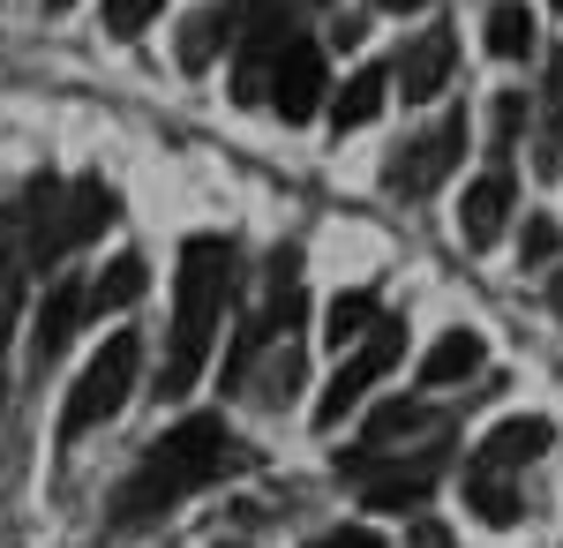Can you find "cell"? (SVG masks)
<instances>
[{
	"mask_svg": "<svg viewBox=\"0 0 563 548\" xmlns=\"http://www.w3.org/2000/svg\"><path fill=\"white\" fill-rule=\"evenodd\" d=\"M76 324H84V294L60 278L53 294L38 300V324H31V376H45L60 353H68V338H76Z\"/></svg>",
	"mask_w": 563,
	"mask_h": 548,
	"instance_id": "ba28073f",
	"label": "cell"
},
{
	"mask_svg": "<svg viewBox=\"0 0 563 548\" xmlns=\"http://www.w3.org/2000/svg\"><path fill=\"white\" fill-rule=\"evenodd\" d=\"M135 361H143V338L135 331H113L98 353H90V369L76 376L68 391V406H60V443H84L90 428H106L121 406H129L135 391Z\"/></svg>",
	"mask_w": 563,
	"mask_h": 548,
	"instance_id": "3957f363",
	"label": "cell"
},
{
	"mask_svg": "<svg viewBox=\"0 0 563 548\" xmlns=\"http://www.w3.org/2000/svg\"><path fill=\"white\" fill-rule=\"evenodd\" d=\"M511 204H519V188H511V166L496 158V166H488L474 188H466V211H459V233H466V249H496V233H504Z\"/></svg>",
	"mask_w": 563,
	"mask_h": 548,
	"instance_id": "52a82bcc",
	"label": "cell"
},
{
	"mask_svg": "<svg viewBox=\"0 0 563 548\" xmlns=\"http://www.w3.org/2000/svg\"><path fill=\"white\" fill-rule=\"evenodd\" d=\"M459 158H466V113H443L429 135H413L406 151H390V158H384V188H390V196H406V204H421V196H435V188L451 180Z\"/></svg>",
	"mask_w": 563,
	"mask_h": 548,
	"instance_id": "277c9868",
	"label": "cell"
},
{
	"mask_svg": "<svg viewBox=\"0 0 563 548\" xmlns=\"http://www.w3.org/2000/svg\"><path fill=\"white\" fill-rule=\"evenodd\" d=\"M466 511H481V526H519V481L496 473V465L466 459Z\"/></svg>",
	"mask_w": 563,
	"mask_h": 548,
	"instance_id": "9a60e30c",
	"label": "cell"
},
{
	"mask_svg": "<svg viewBox=\"0 0 563 548\" xmlns=\"http://www.w3.org/2000/svg\"><path fill=\"white\" fill-rule=\"evenodd\" d=\"M488 53H496V61H526V53H533V15H526L519 0H504V8L488 15Z\"/></svg>",
	"mask_w": 563,
	"mask_h": 548,
	"instance_id": "44dd1931",
	"label": "cell"
},
{
	"mask_svg": "<svg viewBox=\"0 0 563 548\" xmlns=\"http://www.w3.org/2000/svg\"><path fill=\"white\" fill-rule=\"evenodd\" d=\"M23 249L15 233H0V369H8V346H15V316H23Z\"/></svg>",
	"mask_w": 563,
	"mask_h": 548,
	"instance_id": "d6986e66",
	"label": "cell"
},
{
	"mask_svg": "<svg viewBox=\"0 0 563 548\" xmlns=\"http://www.w3.org/2000/svg\"><path fill=\"white\" fill-rule=\"evenodd\" d=\"M308 548H384L368 526H339V534H323V541H308Z\"/></svg>",
	"mask_w": 563,
	"mask_h": 548,
	"instance_id": "4316f807",
	"label": "cell"
},
{
	"mask_svg": "<svg viewBox=\"0 0 563 548\" xmlns=\"http://www.w3.org/2000/svg\"><path fill=\"white\" fill-rule=\"evenodd\" d=\"M218 548H249V541H218Z\"/></svg>",
	"mask_w": 563,
	"mask_h": 548,
	"instance_id": "d6a6232c",
	"label": "cell"
},
{
	"mask_svg": "<svg viewBox=\"0 0 563 548\" xmlns=\"http://www.w3.org/2000/svg\"><path fill=\"white\" fill-rule=\"evenodd\" d=\"M233 39H241V0H211V8H196V15L180 23V68L203 76Z\"/></svg>",
	"mask_w": 563,
	"mask_h": 548,
	"instance_id": "30bf717a",
	"label": "cell"
},
{
	"mask_svg": "<svg viewBox=\"0 0 563 548\" xmlns=\"http://www.w3.org/2000/svg\"><path fill=\"white\" fill-rule=\"evenodd\" d=\"M541 255H556V226H549V218L526 226V263H541Z\"/></svg>",
	"mask_w": 563,
	"mask_h": 548,
	"instance_id": "484cf974",
	"label": "cell"
},
{
	"mask_svg": "<svg viewBox=\"0 0 563 548\" xmlns=\"http://www.w3.org/2000/svg\"><path fill=\"white\" fill-rule=\"evenodd\" d=\"M158 8H166V0H106V31H113V39H135Z\"/></svg>",
	"mask_w": 563,
	"mask_h": 548,
	"instance_id": "cb8c5ba5",
	"label": "cell"
},
{
	"mask_svg": "<svg viewBox=\"0 0 563 548\" xmlns=\"http://www.w3.org/2000/svg\"><path fill=\"white\" fill-rule=\"evenodd\" d=\"M549 308H556V316H563V271H556V286H549Z\"/></svg>",
	"mask_w": 563,
	"mask_h": 548,
	"instance_id": "f546056e",
	"label": "cell"
},
{
	"mask_svg": "<svg viewBox=\"0 0 563 548\" xmlns=\"http://www.w3.org/2000/svg\"><path fill=\"white\" fill-rule=\"evenodd\" d=\"M384 98H390V68H361V76L331 98V128H339V135H346V128H368L384 113Z\"/></svg>",
	"mask_w": 563,
	"mask_h": 548,
	"instance_id": "2e32d148",
	"label": "cell"
},
{
	"mask_svg": "<svg viewBox=\"0 0 563 548\" xmlns=\"http://www.w3.org/2000/svg\"><path fill=\"white\" fill-rule=\"evenodd\" d=\"M556 443V428L541 421V414H511V421H496L488 436H481V465H496V473H519V465H533L541 451Z\"/></svg>",
	"mask_w": 563,
	"mask_h": 548,
	"instance_id": "9c48e42d",
	"label": "cell"
},
{
	"mask_svg": "<svg viewBox=\"0 0 563 548\" xmlns=\"http://www.w3.org/2000/svg\"><path fill=\"white\" fill-rule=\"evenodd\" d=\"M481 361H488L481 331H443L429 353H421V391H451V383L481 376Z\"/></svg>",
	"mask_w": 563,
	"mask_h": 548,
	"instance_id": "4fadbf2b",
	"label": "cell"
},
{
	"mask_svg": "<svg viewBox=\"0 0 563 548\" xmlns=\"http://www.w3.org/2000/svg\"><path fill=\"white\" fill-rule=\"evenodd\" d=\"M398 353H406V324L376 316V331L361 338V346H346V369H339V376L323 383V398H316V428H339V421H346L353 406L368 398V383L384 376V369L398 361Z\"/></svg>",
	"mask_w": 563,
	"mask_h": 548,
	"instance_id": "5b68a950",
	"label": "cell"
},
{
	"mask_svg": "<svg viewBox=\"0 0 563 548\" xmlns=\"http://www.w3.org/2000/svg\"><path fill=\"white\" fill-rule=\"evenodd\" d=\"M45 8H53V15H60V8H68V0H45Z\"/></svg>",
	"mask_w": 563,
	"mask_h": 548,
	"instance_id": "4dcf8cb0",
	"label": "cell"
},
{
	"mask_svg": "<svg viewBox=\"0 0 563 548\" xmlns=\"http://www.w3.org/2000/svg\"><path fill=\"white\" fill-rule=\"evenodd\" d=\"M233 465H241V443H233V428L218 421V414H196V421L166 428V436L143 451V465L121 481L113 526H158L174 504H188L196 489H211L218 473H233Z\"/></svg>",
	"mask_w": 563,
	"mask_h": 548,
	"instance_id": "6da1fadb",
	"label": "cell"
},
{
	"mask_svg": "<svg viewBox=\"0 0 563 548\" xmlns=\"http://www.w3.org/2000/svg\"><path fill=\"white\" fill-rule=\"evenodd\" d=\"M519 128H526V90H504L496 98V158L519 151Z\"/></svg>",
	"mask_w": 563,
	"mask_h": 548,
	"instance_id": "603a6c76",
	"label": "cell"
},
{
	"mask_svg": "<svg viewBox=\"0 0 563 548\" xmlns=\"http://www.w3.org/2000/svg\"><path fill=\"white\" fill-rule=\"evenodd\" d=\"M294 383H301V346H294V338H286V353H278V361H271V369H263V398H286V391H294Z\"/></svg>",
	"mask_w": 563,
	"mask_h": 548,
	"instance_id": "d4e9b609",
	"label": "cell"
},
{
	"mask_svg": "<svg viewBox=\"0 0 563 548\" xmlns=\"http://www.w3.org/2000/svg\"><path fill=\"white\" fill-rule=\"evenodd\" d=\"M435 473H443V459H435V451H413V459L390 465L384 481H361V496H368V511H421V496L435 489Z\"/></svg>",
	"mask_w": 563,
	"mask_h": 548,
	"instance_id": "7c38bea8",
	"label": "cell"
},
{
	"mask_svg": "<svg viewBox=\"0 0 563 548\" xmlns=\"http://www.w3.org/2000/svg\"><path fill=\"white\" fill-rule=\"evenodd\" d=\"M413 548H451V534L443 526H413Z\"/></svg>",
	"mask_w": 563,
	"mask_h": 548,
	"instance_id": "83f0119b",
	"label": "cell"
},
{
	"mask_svg": "<svg viewBox=\"0 0 563 548\" xmlns=\"http://www.w3.org/2000/svg\"><path fill=\"white\" fill-rule=\"evenodd\" d=\"M549 8H563V0H549Z\"/></svg>",
	"mask_w": 563,
	"mask_h": 548,
	"instance_id": "836d02e7",
	"label": "cell"
},
{
	"mask_svg": "<svg viewBox=\"0 0 563 548\" xmlns=\"http://www.w3.org/2000/svg\"><path fill=\"white\" fill-rule=\"evenodd\" d=\"M241 8H271V0H241Z\"/></svg>",
	"mask_w": 563,
	"mask_h": 548,
	"instance_id": "1f68e13d",
	"label": "cell"
},
{
	"mask_svg": "<svg viewBox=\"0 0 563 548\" xmlns=\"http://www.w3.org/2000/svg\"><path fill=\"white\" fill-rule=\"evenodd\" d=\"M390 84L406 90V106H421L435 90L451 84V31H421V39L398 53V68H390Z\"/></svg>",
	"mask_w": 563,
	"mask_h": 548,
	"instance_id": "8fae6325",
	"label": "cell"
},
{
	"mask_svg": "<svg viewBox=\"0 0 563 548\" xmlns=\"http://www.w3.org/2000/svg\"><path fill=\"white\" fill-rule=\"evenodd\" d=\"M143 286H151L143 255H113V263L98 271V286H90L84 308H98V316H106V308H135V300H143Z\"/></svg>",
	"mask_w": 563,
	"mask_h": 548,
	"instance_id": "e0dca14e",
	"label": "cell"
},
{
	"mask_svg": "<svg viewBox=\"0 0 563 548\" xmlns=\"http://www.w3.org/2000/svg\"><path fill=\"white\" fill-rule=\"evenodd\" d=\"M121 218V204H113V188L90 173V180H76V188H60V233H68V249H84L90 233H106Z\"/></svg>",
	"mask_w": 563,
	"mask_h": 548,
	"instance_id": "5bb4252c",
	"label": "cell"
},
{
	"mask_svg": "<svg viewBox=\"0 0 563 548\" xmlns=\"http://www.w3.org/2000/svg\"><path fill=\"white\" fill-rule=\"evenodd\" d=\"M225 300H233V249L218 233H196L180 249V278H174V331H166V398L196 391L203 361H211V338L225 324Z\"/></svg>",
	"mask_w": 563,
	"mask_h": 548,
	"instance_id": "7a4b0ae2",
	"label": "cell"
},
{
	"mask_svg": "<svg viewBox=\"0 0 563 548\" xmlns=\"http://www.w3.org/2000/svg\"><path fill=\"white\" fill-rule=\"evenodd\" d=\"M376 8H390V15H413V8H429V0H376Z\"/></svg>",
	"mask_w": 563,
	"mask_h": 548,
	"instance_id": "f1b7e54d",
	"label": "cell"
},
{
	"mask_svg": "<svg viewBox=\"0 0 563 548\" xmlns=\"http://www.w3.org/2000/svg\"><path fill=\"white\" fill-rule=\"evenodd\" d=\"M541 173H563V53L549 68V121H541Z\"/></svg>",
	"mask_w": 563,
	"mask_h": 548,
	"instance_id": "7402d4cb",
	"label": "cell"
},
{
	"mask_svg": "<svg viewBox=\"0 0 563 548\" xmlns=\"http://www.w3.org/2000/svg\"><path fill=\"white\" fill-rule=\"evenodd\" d=\"M323 90H331V76H323V45L308 39V31H294V39H286V53L271 61L263 106H271L286 128H301V121H316V113H323Z\"/></svg>",
	"mask_w": 563,
	"mask_h": 548,
	"instance_id": "8992f818",
	"label": "cell"
},
{
	"mask_svg": "<svg viewBox=\"0 0 563 548\" xmlns=\"http://www.w3.org/2000/svg\"><path fill=\"white\" fill-rule=\"evenodd\" d=\"M435 414L429 406H413V398H390V406H376V421H368V443L376 451H390V443H406V436H429Z\"/></svg>",
	"mask_w": 563,
	"mask_h": 548,
	"instance_id": "ffe728a7",
	"label": "cell"
},
{
	"mask_svg": "<svg viewBox=\"0 0 563 548\" xmlns=\"http://www.w3.org/2000/svg\"><path fill=\"white\" fill-rule=\"evenodd\" d=\"M368 331H376V294H368V286H353V294L331 300V316H323V346L346 353V346H361Z\"/></svg>",
	"mask_w": 563,
	"mask_h": 548,
	"instance_id": "ac0fdd59",
	"label": "cell"
}]
</instances>
